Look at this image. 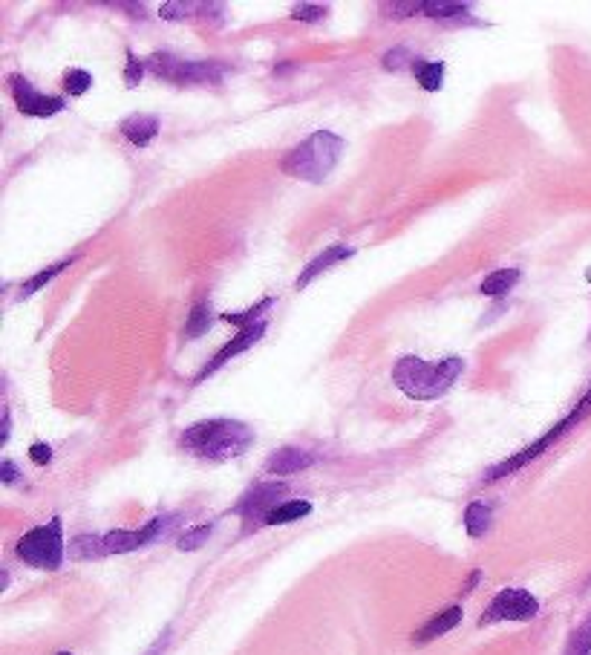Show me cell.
I'll return each instance as SVG.
<instances>
[{
    "label": "cell",
    "instance_id": "1",
    "mask_svg": "<svg viewBox=\"0 0 591 655\" xmlns=\"http://www.w3.org/2000/svg\"><path fill=\"white\" fill-rule=\"evenodd\" d=\"M179 445L199 459L225 462L243 457L254 445V430L237 419H205V422L185 428Z\"/></svg>",
    "mask_w": 591,
    "mask_h": 655
},
{
    "label": "cell",
    "instance_id": "2",
    "mask_svg": "<svg viewBox=\"0 0 591 655\" xmlns=\"http://www.w3.org/2000/svg\"><path fill=\"white\" fill-rule=\"evenodd\" d=\"M462 372H464V358L459 355H450L439 364L422 361V358L415 355H404L393 367V384L404 396H410L415 401H433L444 396Z\"/></svg>",
    "mask_w": 591,
    "mask_h": 655
},
{
    "label": "cell",
    "instance_id": "3",
    "mask_svg": "<svg viewBox=\"0 0 591 655\" xmlns=\"http://www.w3.org/2000/svg\"><path fill=\"white\" fill-rule=\"evenodd\" d=\"M344 148H347V142L340 136H335L329 130H315L309 139H303L298 148H291L283 156L280 170L289 174L291 179L323 182L335 170Z\"/></svg>",
    "mask_w": 591,
    "mask_h": 655
},
{
    "label": "cell",
    "instance_id": "4",
    "mask_svg": "<svg viewBox=\"0 0 591 655\" xmlns=\"http://www.w3.org/2000/svg\"><path fill=\"white\" fill-rule=\"evenodd\" d=\"M14 552H18L24 563L35 569H61V563H64V525H61V517H52L46 525L26 532L18 540V545H14Z\"/></svg>",
    "mask_w": 591,
    "mask_h": 655
},
{
    "label": "cell",
    "instance_id": "5",
    "mask_svg": "<svg viewBox=\"0 0 591 655\" xmlns=\"http://www.w3.org/2000/svg\"><path fill=\"white\" fill-rule=\"evenodd\" d=\"M148 70L174 84H220L228 72L223 61H185L170 53H153L148 58Z\"/></svg>",
    "mask_w": 591,
    "mask_h": 655
},
{
    "label": "cell",
    "instance_id": "6",
    "mask_svg": "<svg viewBox=\"0 0 591 655\" xmlns=\"http://www.w3.org/2000/svg\"><path fill=\"white\" fill-rule=\"evenodd\" d=\"M591 413V396H586L580 404H577V410H571L566 419H563V422H559V425H554L546 436H539V439L534 442V445H528V448H522L520 450V454L517 457H510V459H505V462H500V465H493L491 467V471L485 474V482H493V479H502V477H508V474H517L520 471V467H525L528 462H534L537 457H542V450H548L557 439H559V436H563L568 428H574V425H577L580 422V419L583 416H588Z\"/></svg>",
    "mask_w": 591,
    "mask_h": 655
},
{
    "label": "cell",
    "instance_id": "7",
    "mask_svg": "<svg viewBox=\"0 0 591 655\" xmlns=\"http://www.w3.org/2000/svg\"><path fill=\"white\" fill-rule=\"evenodd\" d=\"M537 612H539V601L531 592L502 589L500 595L488 603V610L481 612L479 627H491V623H500V621H531L537 618Z\"/></svg>",
    "mask_w": 591,
    "mask_h": 655
},
{
    "label": "cell",
    "instance_id": "8",
    "mask_svg": "<svg viewBox=\"0 0 591 655\" xmlns=\"http://www.w3.org/2000/svg\"><path fill=\"white\" fill-rule=\"evenodd\" d=\"M9 90H12L14 104H18V111L24 116L46 119V116L61 113L67 107V101L61 96H46V92H38L24 75H9Z\"/></svg>",
    "mask_w": 591,
    "mask_h": 655
},
{
    "label": "cell",
    "instance_id": "9",
    "mask_svg": "<svg viewBox=\"0 0 591 655\" xmlns=\"http://www.w3.org/2000/svg\"><path fill=\"white\" fill-rule=\"evenodd\" d=\"M286 491L289 488L283 482H262V486H254L252 491H245L240 496V503L234 506V514H240L245 523H257V520L266 523V517L280 506Z\"/></svg>",
    "mask_w": 591,
    "mask_h": 655
},
{
    "label": "cell",
    "instance_id": "10",
    "mask_svg": "<svg viewBox=\"0 0 591 655\" xmlns=\"http://www.w3.org/2000/svg\"><path fill=\"white\" fill-rule=\"evenodd\" d=\"M174 523V517H153L150 523H145L142 528H136V532H110L104 535V552L107 554H128V552H136V549H145L153 540H159L165 528Z\"/></svg>",
    "mask_w": 591,
    "mask_h": 655
},
{
    "label": "cell",
    "instance_id": "11",
    "mask_svg": "<svg viewBox=\"0 0 591 655\" xmlns=\"http://www.w3.org/2000/svg\"><path fill=\"white\" fill-rule=\"evenodd\" d=\"M262 335H266V321L252 323V326H243V330H240L234 338H231L228 344H225L220 352H216V355L211 358V361H208L205 367H202V372H199V376L194 379V384H202V381H205L208 376H214L216 370H223V367L231 361V358H237L240 352L252 350V347L257 344V341H260Z\"/></svg>",
    "mask_w": 591,
    "mask_h": 655
},
{
    "label": "cell",
    "instance_id": "12",
    "mask_svg": "<svg viewBox=\"0 0 591 655\" xmlns=\"http://www.w3.org/2000/svg\"><path fill=\"white\" fill-rule=\"evenodd\" d=\"M349 257H355V248L352 246H344V243H335V246H326L323 252L312 260V263H306V269L300 272V277H298V289H306L309 284H312V280L318 277V275H323L329 266H335V263H340V260H349Z\"/></svg>",
    "mask_w": 591,
    "mask_h": 655
},
{
    "label": "cell",
    "instance_id": "13",
    "mask_svg": "<svg viewBox=\"0 0 591 655\" xmlns=\"http://www.w3.org/2000/svg\"><path fill=\"white\" fill-rule=\"evenodd\" d=\"M315 462V457L309 454V450H300V448H280L274 454L266 459V471L274 474V477H286V474H298L303 467H309Z\"/></svg>",
    "mask_w": 591,
    "mask_h": 655
},
{
    "label": "cell",
    "instance_id": "14",
    "mask_svg": "<svg viewBox=\"0 0 591 655\" xmlns=\"http://www.w3.org/2000/svg\"><path fill=\"white\" fill-rule=\"evenodd\" d=\"M119 130H121V136L128 139L130 145L148 148L153 139H157V133H159V119H157V116H145V113H136V116H130V119H124Z\"/></svg>",
    "mask_w": 591,
    "mask_h": 655
},
{
    "label": "cell",
    "instance_id": "15",
    "mask_svg": "<svg viewBox=\"0 0 591 655\" xmlns=\"http://www.w3.org/2000/svg\"><path fill=\"white\" fill-rule=\"evenodd\" d=\"M459 621H462V606H450V610H444V612H439L435 618H430L424 627L413 635V644H427V641H433V638L447 635Z\"/></svg>",
    "mask_w": 591,
    "mask_h": 655
},
{
    "label": "cell",
    "instance_id": "16",
    "mask_svg": "<svg viewBox=\"0 0 591 655\" xmlns=\"http://www.w3.org/2000/svg\"><path fill=\"white\" fill-rule=\"evenodd\" d=\"M520 277H522L520 269H496V272H491L485 280H481L479 292L488 294V298H502V294H508L513 286L520 284Z\"/></svg>",
    "mask_w": 591,
    "mask_h": 655
},
{
    "label": "cell",
    "instance_id": "17",
    "mask_svg": "<svg viewBox=\"0 0 591 655\" xmlns=\"http://www.w3.org/2000/svg\"><path fill=\"white\" fill-rule=\"evenodd\" d=\"M75 260H79V257H67V260H58V263H52V266H46V269H41L38 275H33V277H29V280H24V284H21V292H18V298H33V294H35V292H38L41 286H46V284H50L52 277H58V275L64 272V269H70Z\"/></svg>",
    "mask_w": 591,
    "mask_h": 655
},
{
    "label": "cell",
    "instance_id": "18",
    "mask_svg": "<svg viewBox=\"0 0 591 655\" xmlns=\"http://www.w3.org/2000/svg\"><path fill=\"white\" fill-rule=\"evenodd\" d=\"M410 67H413V72H415V78H418V84H422L427 92H435V90L442 87V82H444V64H442V61L415 58Z\"/></svg>",
    "mask_w": 591,
    "mask_h": 655
},
{
    "label": "cell",
    "instance_id": "19",
    "mask_svg": "<svg viewBox=\"0 0 591 655\" xmlns=\"http://www.w3.org/2000/svg\"><path fill=\"white\" fill-rule=\"evenodd\" d=\"M306 514H312V503L306 500H289V503H280L269 517H266V525H286V523H294L306 517Z\"/></svg>",
    "mask_w": 591,
    "mask_h": 655
},
{
    "label": "cell",
    "instance_id": "20",
    "mask_svg": "<svg viewBox=\"0 0 591 655\" xmlns=\"http://www.w3.org/2000/svg\"><path fill=\"white\" fill-rule=\"evenodd\" d=\"M208 330H211V303H208V301H199V303H194L182 335L188 338V341H194V338H202Z\"/></svg>",
    "mask_w": 591,
    "mask_h": 655
},
{
    "label": "cell",
    "instance_id": "21",
    "mask_svg": "<svg viewBox=\"0 0 591 655\" xmlns=\"http://www.w3.org/2000/svg\"><path fill=\"white\" fill-rule=\"evenodd\" d=\"M464 528H468V535L473 540L485 537V532L491 528V508L485 503H471L464 508Z\"/></svg>",
    "mask_w": 591,
    "mask_h": 655
},
{
    "label": "cell",
    "instance_id": "22",
    "mask_svg": "<svg viewBox=\"0 0 591 655\" xmlns=\"http://www.w3.org/2000/svg\"><path fill=\"white\" fill-rule=\"evenodd\" d=\"M101 554H107L104 552V537L79 535L70 543V557H75V560H92V557H101Z\"/></svg>",
    "mask_w": 591,
    "mask_h": 655
},
{
    "label": "cell",
    "instance_id": "23",
    "mask_svg": "<svg viewBox=\"0 0 591 655\" xmlns=\"http://www.w3.org/2000/svg\"><path fill=\"white\" fill-rule=\"evenodd\" d=\"M272 303H274V298H262V301H257L252 309H243V312H228V315H223V321L225 323H234V326H252V323H260L262 318V312H269L272 309Z\"/></svg>",
    "mask_w": 591,
    "mask_h": 655
},
{
    "label": "cell",
    "instance_id": "24",
    "mask_svg": "<svg viewBox=\"0 0 591 655\" xmlns=\"http://www.w3.org/2000/svg\"><path fill=\"white\" fill-rule=\"evenodd\" d=\"M211 535H214V523H202L196 528H188V532L176 540V549L179 552H196V549H202V545L208 543Z\"/></svg>",
    "mask_w": 591,
    "mask_h": 655
},
{
    "label": "cell",
    "instance_id": "25",
    "mask_svg": "<svg viewBox=\"0 0 591 655\" xmlns=\"http://www.w3.org/2000/svg\"><path fill=\"white\" fill-rule=\"evenodd\" d=\"M468 4H450V0H424L422 12L427 18H456V14H468Z\"/></svg>",
    "mask_w": 591,
    "mask_h": 655
},
{
    "label": "cell",
    "instance_id": "26",
    "mask_svg": "<svg viewBox=\"0 0 591 655\" xmlns=\"http://www.w3.org/2000/svg\"><path fill=\"white\" fill-rule=\"evenodd\" d=\"M563 655H591V615L580 623V630L571 635Z\"/></svg>",
    "mask_w": 591,
    "mask_h": 655
},
{
    "label": "cell",
    "instance_id": "27",
    "mask_svg": "<svg viewBox=\"0 0 591 655\" xmlns=\"http://www.w3.org/2000/svg\"><path fill=\"white\" fill-rule=\"evenodd\" d=\"M92 87V75L87 70H67L64 72V90L70 96H84V92Z\"/></svg>",
    "mask_w": 591,
    "mask_h": 655
},
{
    "label": "cell",
    "instance_id": "28",
    "mask_svg": "<svg viewBox=\"0 0 591 655\" xmlns=\"http://www.w3.org/2000/svg\"><path fill=\"white\" fill-rule=\"evenodd\" d=\"M145 67H148V61H138L128 50V67H124V82H128V87H138V82H142V75H145Z\"/></svg>",
    "mask_w": 591,
    "mask_h": 655
},
{
    "label": "cell",
    "instance_id": "29",
    "mask_svg": "<svg viewBox=\"0 0 591 655\" xmlns=\"http://www.w3.org/2000/svg\"><path fill=\"white\" fill-rule=\"evenodd\" d=\"M326 6H318V4H298L291 9V18H298V21H323L326 18Z\"/></svg>",
    "mask_w": 591,
    "mask_h": 655
},
{
    "label": "cell",
    "instance_id": "30",
    "mask_svg": "<svg viewBox=\"0 0 591 655\" xmlns=\"http://www.w3.org/2000/svg\"><path fill=\"white\" fill-rule=\"evenodd\" d=\"M205 6L202 4H165L162 6V18L174 21V18H188L191 12H202Z\"/></svg>",
    "mask_w": 591,
    "mask_h": 655
},
{
    "label": "cell",
    "instance_id": "31",
    "mask_svg": "<svg viewBox=\"0 0 591 655\" xmlns=\"http://www.w3.org/2000/svg\"><path fill=\"white\" fill-rule=\"evenodd\" d=\"M407 61H415V58H410L407 50H401V46H398V50L384 55V67H386V70H401L404 64H407Z\"/></svg>",
    "mask_w": 591,
    "mask_h": 655
},
{
    "label": "cell",
    "instance_id": "32",
    "mask_svg": "<svg viewBox=\"0 0 591 655\" xmlns=\"http://www.w3.org/2000/svg\"><path fill=\"white\" fill-rule=\"evenodd\" d=\"M29 459H33L35 465H46L52 459V448L43 445V442H35L33 448H29Z\"/></svg>",
    "mask_w": 591,
    "mask_h": 655
},
{
    "label": "cell",
    "instance_id": "33",
    "mask_svg": "<svg viewBox=\"0 0 591 655\" xmlns=\"http://www.w3.org/2000/svg\"><path fill=\"white\" fill-rule=\"evenodd\" d=\"M386 9H390L396 18H407V14L422 12V4H393V6H386Z\"/></svg>",
    "mask_w": 591,
    "mask_h": 655
},
{
    "label": "cell",
    "instance_id": "34",
    "mask_svg": "<svg viewBox=\"0 0 591 655\" xmlns=\"http://www.w3.org/2000/svg\"><path fill=\"white\" fill-rule=\"evenodd\" d=\"M0 479H4V486H12V482L18 479V471H14V465L9 459L0 465Z\"/></svg>",
    "mask_w": 591,
    "mask_h": 655
},
{
    "label": "cell",
    "instance_id": "35",
    "mask_svg": "<svg viewBox=\"0 0 591 655\" xmlns=\"http://www.w3.org/2000/svg\"><path fill=\"white\" fill-rule=\"evenodd\" d=\"M481 581V572L476 569L473 574H471V578H468V583H464V589H462V595H471V592L476 589V583Z\"/></svg>",
    "mask_w": 591,
    "mask_h": 655
},
{
    "label": "cell",
    "instance_id": "36",
    "mask_svg": "<svg viewBox=\"0 0 591 655\" xmlns=\"http://www.w3.org/2000/svg\"><path fill=\"white\" fill-rule=\"evenodd\" d=\"M9 439V410L4 413V433H0V445H6Z\"/></svg>",
    "mask_w": 591,
    "mask_h": 655
},
{
    "label": "cell",
    "instance_id": "37",
    "mask_svg": "<svg viewBox=\"0 0 591 655\" xmlns=\"http://www.w3.org/2000/svg\"><path fill=\"white\" fill-rule=\"evenodd\" d=\"M58 655H72V652H58Z\"/></svg>",
    "mask_w": 591,
    "mask_h": 655
}]
</instances>
